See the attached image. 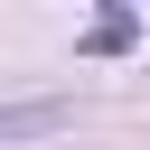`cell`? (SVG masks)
<instances>
[{"label": "cell", "instance_id": "6da1fadb", "mask_svg": "<svg viewBox=\"0 0 150 150\" xmlns=\"http://www.w3.org/2000/svg\"><path fill=\"white\" fill-rule=\"evenodd\" d=\"M66 122V103L56 94H38V103H0V141H28V131H56Z\"/></svg>", "mask_w": 150, "mask_h": 150}]
</instances>
